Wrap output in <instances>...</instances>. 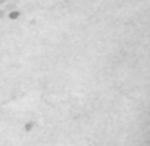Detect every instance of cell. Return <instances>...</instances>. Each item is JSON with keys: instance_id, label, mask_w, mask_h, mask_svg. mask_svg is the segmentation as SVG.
Returning <instances> with one entry per match:
<instances>
[{"instance_id": "3", "label": "cell", "mask_w": 150, "mask_h": 146, "mask_svg": "<svg viewBox=\"0 0 150 146\" xmlns=\"http://www.w3.org/2000/svg\"><path fill=\"white\" fill-rule=\"evenodd\" d=\"M3 16H4V12H3V11H0V18H1Z\"/></svg>"}, {"instance_id": "1", "label": "cell", "mask_w": 150, "mask_h": 146, "mask_svg": "<svg viewBox=\"0 0 150 146\" xmlns=\"http://www.w3.org/2000/svg\"><path fill=\"white\" fill-rule=\"evenodd\" d=\"M34 125H36V123H34V121H28V123L24 125V130H25V132L33 130V129H34Z\"/></svg>"}, {"instance_id": "2", "label": "cell", "mask_w": 150, "mask_h": 146, "mask_svg": "<svg viewBox=\"0 0 150 146\" xmlns=\"http://www.w3.org/2000/svg\"><path fill=\"white\" fill-rule=\"evenodd\" d=\"M8 17H9L11 20H16V18L20 17V12H18V11H12V12L8 15Z\"/></svg>"}]
</instances>
